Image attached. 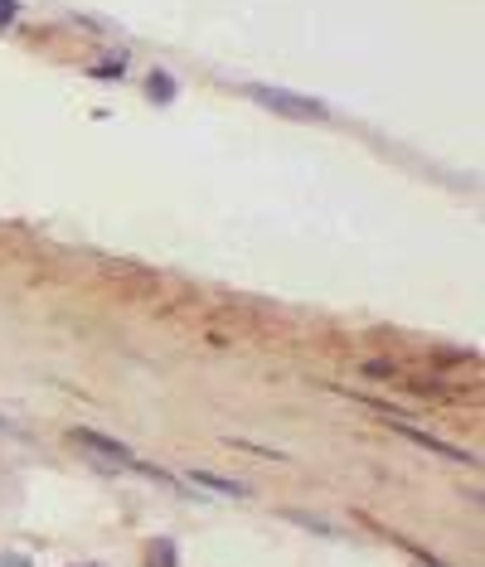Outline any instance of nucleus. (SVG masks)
Masks as SVG:
<instances>
[{"label":"nucleus","instance_id":"5","mask_svg":"<svg viewBox=\"0 0 485 567\" xmlns=\"http://www.w3.org/2000/svg\"><path fill=\"white\" fill-rule=\"evenodd\" d=\"M151 93H161V97H171V93H175V83H171V78H151Z\"/></svg>","mask_w":485,"mask_h":567},{"label":"nucleus","instance_id":"4","mask_svg":"<svg viewBox=\"0 0 485 567\" xmlns=\"http://www.w3.org/2000/svg\"><path fill=\"white\" fill-rule=\"evenodd\" d=\"M151 567H175V548H171V543H151Z\"/></svg>","mask_w":485,"mask_h":567},{"label":"nucleus","instance_id":"1","mask_svg":"<svg viewBox=\"0 0 485 567\" xmlns=\"http://www.w3.org/2000/svg\"><path fill=\"white\" fill-rule=\"evenodd\" d=\"M247 97H257L263 107L281 112V117H297V121H311V117H325V107L315 97H297L287 88H263V83H247Z\"/></svg>","mask_w":485,"mask_h":567},{"label":"nucleus","instance_id":"3","mask_svg":"<svg viewBox=\"0 0 485 567\" xmlns=\"http://www.w3.org/2000/svg\"><path fill=\"white\" fill-rule=\"evenodd\" d=\"M195 481H199V485H209V490H219V495H243V485H233V481H219V475H205V471H199Z\"/></svg>","mask_w":485,"mask_h":567},{"label":"nucleus","instance_id":"2","mask_svg":"<svg viewBox=\"0 0 485 567\" xmlns=\"http://www.w3.org/2000/svg\"><path fill=\"white\" fill-rule=\"evenodd\" d=\"M73 441H78V447H93L103 461H122V466H127V461H131V451L122 447V441H112V437H103V432H88V427H78Z\"/></svg>","mask_w":485,"mask_h":567}]
</instances>
